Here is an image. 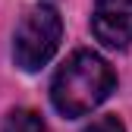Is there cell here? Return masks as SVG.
<instances>
[{"label": "cell", "instance_id": "3957f363", "mask_svg": "<svg viewBox=\"0 0 132 132\" xmlns=\"http://www.w3.org/2000/svg\"><path fill=\"white\" fill-rule=\"evenodd\" d=\"M91 31L104 47H129L132 44V0H94Z\"/></svg>", "mask_w": 132, "mask_h": 132}, {"label": "cell", "instance_id": "5b68a950", "mask_svg": "<svg viewBox=\"0 0 132 132\" xmlns=\"http://www.w3.org/2000/svg\"><path fill=\"white\" fill-rule=\"evenodd\" d=\"M85 132H126V126H123V120H120V117H113V113H110V117L94 120Z\"/></svg>", "mask_w": 132, "mask_h": 132}, {"label": "cell", "instance_id": "6da1fadb", "mask_svg": "<svg viewBox=\"0 0 132 132\" xmlns=\"http://www.w3.org/2000/svg\"><path fill=\"white\" fill-rule=\"evenodd\" d=\"M117 91V72L113 66L94 51H76L51 82V104L60 117L79 120L97 110Z\"/></svg>", "mask_w": 132, "mask_h": 132}, {"label": "cell", "instance_id": "277c9868", "mask_svg": "<svg viewBox=\"0 0 132 132\" xmlns=\"http://www.w3.org/2000/svg\"><path fill=\"white\" fill-rule=\"evenodd\" d=\"M0 132H47V126H44V117H41L38 110L16 107V110H10L6 117H3Z\"/></svg>", "mask_w": 132, "mask_h": 132}, {"label": "cell", "instance_id": "7a4b0ae2", "mask_svg": "<svg viewBox=\"0 0 132 132\" xmlns=\"http://www.w3.org/2000/svg\"><path fill=\"white\" fill-rule=\"evenodd\" d=\"M63 41V19L54 3H35L25 10L13 31V60L25 72H38L41 66L54 60Z\"/></svg>", "mask_w": 132, "mask_h": 132}]
</instances>
